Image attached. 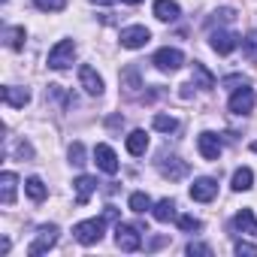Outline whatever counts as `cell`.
Masks as SVG:
<instances>
[{
  "instance_id": "cell-1",
  "label": "cell",
  "mask_w": 257,
  "mask_h": 257,
  "mask_svg": "<svg viewBox=\"0 0 257 257\" xmlns=\"http://www.w3.org/2000/svg\"><path fill=\"white\" fill-rule=\"evenodd\" d=\"M103 227H106V218H91V221H79L73 227V236L76 242L82 245H97L103 239Z\"/></svg>"
},
{
  "instance_id": "cell-2",
  "label": "cell",
  "mask_w": 257,
  "mask_h": 257,
  "mask_svg": "<svg viewBox=\"0 0 257 257\" xmlns=\"http://www.w3.org/2000/svg\"><path fill=\"white\" fill-rule=\"evenodd\" d=\"M115 245L121 251H140L143 248V230L134 227V224H121L118 221V227H115Z\"/></svg>"
},
{
  "instance_id": "cell-3",
  "label": "cell",
  "mask_w": 257,
  "mask_h": 257,
  "mask_svg": "<svg viewBox=\"0 0 257 257\" xmlns=\"http://www.w3.org/2000/svg\"><path fill=\"white\" fill-rule=\"evenodd\" d=\"M55 245H58V224H43V227L37 230V239L31 242L28 254H31V257H40V254H46V251L55 248Z\"/></svg>"
},
{
  "instance_id": "cell-4",
  "label": "cell",
  "mask_w": 257,
  "mask_h": 257,
  "mask_svg": "<svg viewBox=\"0 0 257 257\" xmlns=\"http://www.w3.org/2000/svg\"><path fill=\"white\" fill-rule=\"evenodd\" d=\"M76 58V43L73 40H61L52 52H49V67L52 70H67Z\"/></svg>"
},
{
  "instance_id": "cell-5",
  "label": "cell",
  "mask_w": 257,
  "mask_h": 257,
  "mask_svg": "<svg viewBox=\"0 0 257 257\" xmlns=\"http://www.w3.org/2000/svg\"><path fill=\"white\" fill-rule=\"evenodd\" d=\"M152 64L161 70V73H176L182 64H185V55L179 52V49H161V52H155V58H152Z\"/></svg>"
},
{
  "instance_id": "cell-6",
  "label": "cell",
  "mask_w": 257,
  "mask_h": 257,
  "mask_svg": "<svg viewBox=\"0 0 257 257\" xmlns=\"http://www.w3.org/2000/svg\"><path fill=\"white\" fill-rule=\"evenodd\" d=\"M239 40H242V37H236L233 31H224V28H218V31H212V37H209V46H212V52H218V55H230V52L239 46Z\"/></svg>"
},
{
  "instance_id": "cell-7",
  "label": "cell",
  "mask_w": 257,
  "mask_h": 257,
  "mask_svg": "<svg viewBox=\"0 0 257 257\" xmlns=\"http://www.w3.org/2000/svg\"><path fill=\"white\" fill-rule=\"evenodd\" d=\"M227 106H230V112H233V115H251V109H254V91H251L248 85L236 88Z\"/></svg>"
},
{
  "instance_id": "cell-8",
  "label": "cell",
  "mask_w": 257,
  "mask_h": 257,
  "mask_svg": "<svg viewBox=\"0 0 257 257\" xmlns=\"http://www.w3.org/2000/svg\"><path fill=\"white\" fill-rule=\"evenodd\" d=\"M149 40H152V31L143 28V25H134V28L121 31V46L124 49H143V46H149Z\"/></svg>"
},
{
  "instance_id": "cell-9",
  "label": "cell",
  "mask_w": 257,
  "mask_h": 257,
  "mask_svg": "<svg viewBox=\"0 0 257 257\" xmlns=\"http://www.w3.org/2000/svg\"><path fill=\"white\" fill-rule=\"evenodd\" d=\"M215 194H218V182H215L212 176H200V179H194V185H191V200H197V203H209V200H215Z\"/></svg>"
},
{
  "instance_id": "cell-10",
  "label": "cell",
  "mask_w": 257,
  "mask_h": 257,
  "mask_svg": "<svg viewBox=\"0 0 257 257\" xmlns=\"http://www.w3.org/2000/svg\"><path fill=\"white\" fill-rule=\"evenodd\" d=\"M158 167H161L164 179H170V182H179V179H185V176L191 173V167H188L182 158H161Z\"/></svg>"
},
{
  "instance_id": "cell-11",
  "label": "cell",
  "mask_w": 257,
  "mask_h": 257,
  "mask_svg": "<svg viewBox=\"0 0 257 257\" xmlns=\"http://www.w3.org/2000/svg\"><path fill=\"white\" fill-rule=\"evenodd\" d=\"M79 82H82V88L91 94V97H100L103 94V76L94 70V67H79Z\"/></svg>"
},
{
  "instance_id": "cell-12",
  "label": "cell",
  "mask_w": 257,
  "mask_h": 257,
  "mask_svg": "<svg viewBox=\"0 0 257 257\" xmlns=\"http://www.w3.org/2000/svg\"><path fill=\"white\" fill-rule=\"evenodd\" d=\"M197 149H200V155H203L206 161H218V158H221V137L206 131V134L197 137Z\"/></svg>"
},
{
  "instance_id": "cell-13",
  "label": "cell",
  "mask_w": 257,
  "mask_h": 257,
  "mask_svg": "<svg viewBox=\"0 0 257 257\" xmlns=\"http://www.w3.org/2000/svg\"><path fill=\"white\" fill-rule=\"evenodd\" d=\"M94 164H97V170H103L106 176H115L118 173V158H115V152L109 149V146H97L94 149Z\"/></svg>"
},
{
  "instance_id": "cell-14",
  "label": "cell",
  "mask_w": 257,
  "mask_h": 257,
  "mask_svg": "<svg viewBox=\"0 0 257 257\" xmlns=\"http://www.w3.org/2000/svg\"><path fill=\"white\" fill-rule=\"evenodd\" d=\"M121 88H124L127 97H137V94H140L143 79H140V67H137V64H131V67L121 70Z\"/></svg>"
},
{
  "instance_id": "cell-15",
  "label": "cell",
  "mask_w": 257,
  "mask_h": 257,
  "mask_svg": "<svg viewBox=\"0 0 257 257\" xmlns=\"http://www.w3.org/2000/svg\"><path fill=\"white\" fill-rule=\"evenodd\" d=\"M4 103L13 106V109H25L31 103V91L28 88H19V85H7L4 88Z\"/></svg>"
},
{
  "instance_id": "cell-16",
  "label": "cell",
  "mask_w": 257,
  "mask_h": 257,
  "mask_svg": "<svg viewBox=\"0 0 257 257\" xmlns=\"http://www.w3.org/2000/svg\"><path fill=\"white\" fill-rule=\"evenodd\" d=\"M236 233H245V236H257V218H254V212L251 209H242V212H236V218H233V224H230Z\"/></svg>"
},
{
  "instance_id": "cell-17",
  "label": "cell",
  "mask_w": 257,
  "mask_h": 257,
  "mask_svg": "<svg viewBox=\"0 0 257 257\" xmlns=\"http://www.w3.org/2000/svg\"><path fill=\"white\" fill-rule=\"evenodd\" d=\"M16 185H19V176L16 173H4V176H0V203H4V206H13L16 203Z\"/></svg>"
},
{
  "instance_id": "cell-18",
  "label": "cell",
  "mask_w": 257,
  "mask_h": 257,
  "mask_svg": "<svg viewBox=\"0 0 257 257\" xmlns=\"http://www.w3.org/2000/svg\"><path fill=\"white\" fill-rule=\"evenodd\" d=\"M73 188H76V203L85 206V203L91 200V194L97 191V179H94V176H79V179L73 182Z\"/></svg>"
},
{
  "instance_id": "cell-19",
  "label": "cell",
  "mask_w": 257,
  "mask_h": 257,
  "mask_svg": "<svg viewBox=\"0 0 257 257\" xmlns=\"http://www.w3.org/2000/svg\"><path fill=\"white\" fill-rule=\"evenodd\" d=\"M182 16V7L176 4V0H155V19L161 22H176Z\"/></svg>"
},
{
  "instance_id": "cell-20",
  "label": "cell",
  "mask_w": 257,
  "mask_h": 257,
  "mask_svg": "<svg viewBox=\"0 0 257 257\" xmlns=\"http://www.w3.org/2000/svg\"><path fill=\"white\" fill-rule=\"evenodd\" d=\"M152 215H155V221H161V224L173 221V218H176V200H170V197L158 200V203L152 206Z\"/></svg>"
},
{
  "instance_id": "cell-21",
  "label": "cell",
  "mask_w": 257,
  "mask_h": 257,
  "mask_svg": "<svg viewBox=\"0 0 257 257\" xmlns=\"http://www.w3.org/2000/svg\"><path fill=\"white\" fill-rule=\"evenodd\" d=\"M191 82H194L197 88H203V91H212V88H215V76H212V73L206 70V64H200V61L194 64V76H191Z\"/></svg>"
},
{
  "instance_id": "cell-22",
  "label": "cell",
  "mask_w": 257,
  "mask_h": 257,
  "mask_svg": "<svg viewBox=\"0 0 257 257\" xmlns=\"http://www.w3.org/2000/svg\"><path fill=\"white\" fill-rule=\"evenodd\" d=\"M127 152H131L134 158H140V155H146V149H149V137H146V131H134L131 137H127Z\"/></svg>"
},
{
  "instance_id": "cell-23",
  "label": "cell",
  "mask_w": 257,
  "mask_h": 257,
  "mask_svg": "<svg viewBox=\"0 0 257 257\" xmlns=\"http://www.w3.org/2000/svg\"><path fill=\"white\" fill-rule=\"evenodd\" d=\"M25 191H28V197H31L34 203H43V200L49 197V188L43 185V179H40V176H31V179L25 182Z\"/></svg>"
},
{
  "instance_id": "cell-24",
  "label": "cell",
  "mask_w": 257,
  "mask_h": 257,
  "mask_svg": "<svg viewBox=\"0 0 257 257\" xmlns=\"http://www.w3.org/2000/svg\"><path fill=\"white\" fill-rule=\"evenodd\" d=\"M127 206H131V212L143 215V212H149L155 203H152V197H149L146 191H134V194H131V200H127Z\"/></svg>"
},
{
  "instance_id": "cell-25",
  "label": "cell",
  "mask_w": 257,
  "mask_h": 257,
  "mask_svg": "<svg viewBox=\"0 0 257 257\" xmlns=\"http://www.w3.org/2000/svg\"><path fill=\"white\" fill-rule=\"evenodd\" d=\"M254 185V173H251V167H239L236 173H233V191H248Z\"/></svg>"
},
{
  "instance_id": "cell-26",
  "label": "cell",
  "mask_w": 257,
  "mask_h": 257,
  "mask_svg": "<svg viewBox=\"0 0 257 257\" xmlns=\"http://www.w3.org/2000/svg\"><path fill=\"white\" fill-rule=\"evenodd\" d=\"M4 40L13 52H22L25 49V28H7L4 31Z\"/></svg>"
},
{
  "instance_id": "cell-27",
  "label": "cell",
  "mask_w": 257,
  "mask_h": 257,
  "mask_svg": "<svg viewBox=\"0 0 257 257\" xmlns=\"http://www.w3.org/2000/svg\"><path fill=\"white\" fill-rule=\"evenodd\" d=\"M155 131H161V134H176L179 131V121L173 118V115H155Z\"/></svg>"
},
{
  "instance_id": "cell-28",
  "label": "cell",
  "mask_w": 257,
  "mask_h": 257,
  "mask_svg": "<svg viewBox=\"0 0 257 257\" xmlns=\"http://www.w3.org/2000/svg\"><path fill=\"white\" fill-rule=\"evenodd\" d=\"M242 55H245L251 64H257V31H251V34L242 40Z\"/></svg>"
},
{
  "instance_id": "cell-29",
  "label": "cell",
  "mask_w": 257,
  "mask_h": 257,
  "mask_svg": "<svg viewBox=\"0 0 257 257\" xmlns=\"http://www.w3.org/2000/svg\"><path fill=\"white\" fill-rule=\"evenodd\" d=\"M236 19V10H230V7H221V10H215L212 13V19H209V25L215 28V25H230Z\"/></svg>"
},
{
  "instance_id": "cell-30",
  "label": "cell",
  "mask_w": 257,
  "mask_h": 257,
  "mask_svg": "<svg viewBox=\"0 0 257 257\" xmlns=\"http://www.w3.org/2000/svg\"><path fill=\"white\" fill-rule=\"evenodd\" d=\"M179 230H185V233H197V230H203V221L194 218V215H179Z\"/></svg>"
},
{
  "instance_id": "cell-31",
  "label": "cell",
  "mask_w": 257,
  "mask_h": 257,
  "mask_svg": "<svg viewBox=\"0 0 257 257\" xmlns=\"http://www.w3.org/2000/svg\"><path fill=\"white\" fill-rule=\"evenodd\" d=\"M34 7L43 13H61L67 7V0H34Z\"/></svg>"
},
{
  "instance_id": "cell-32",
  "label": "cell",
  "mask_w": 257,
  "mask_h": 257,
  "mask_svg": "<svg viewBox=\"0 0 257 257\" xmlns=\"http://www.w3.org/2000/svg\"><path fill=\"white\" fill-rule=\"evenodd\" d=\"M70 164H73V167H82V164H85V146H82V143H73V146H70Z\"/></svg>"
},
{
  "instance_id": "cell-33",
  "label": "cell",
  "mask_w": 257,
  "mask_h": 257,
  "mask_svg": "<svg viewBox=\"0 0 257 257\" xmlns=\"http://www.w3.org/2000/svg\"><path fill=\"white\" fill-rule=\"evenodd\" d=\"M233 251H236V254H257V245H251V242H245V239H236Z\"/></svg>"
},
{
  "instance_id": "cell-34",
  "label": "cell",
  "mask_w": 257,
  "mask_h": 257,
  "mask_svg": "<svg viewBox=\"0 0 257 257\" xmlns=\"http://www.w3.org/2000/svg\"><path fill=\"white\" fill-rule=\"evenodd\" d=\"M16 155H19V158H25V161H31V158H34V149H31V143H28V140H22V143L16 146Z\"/></svg>"
},
{
  "instance_id": "cell-35",
  "label": "cell",
  "mask_w": 257,
  "mask_h": 257,
  "mask_svg": "<svg viewBox=\"0 0 257 257\" xmlns=\"http://www.w3.org/2000/svg\"><path fill=\"white\" fill-rule=\"evenodd\" d=\"M185 251H188V254H212V248H209V245H200V242H191Z\"/></svg>"
},
{
  "instance_id": "cell-36",
  "label": "cell",
  "mask_w": 257,
  "mask_h": 257,
  "mask_svg": "<svg viewBox=\"0 0 257 257\" xmlns=\"http://www.w3.org/2000/svg\"><path fill=\"white\" fill-rule=\"evenodd\" d=\"M221 85H227V88H230V85H245V79H242V76H227Z\"/></svg>"
},
{
  "instance_id": "cell-37",
  "label": "cell",
  "mask_w": 257,
  "mask_h": 257,
  "mask_svg": "<svg viewBox=\"0 0 257 257\" xmlns=\"http://www.w3.org/2000/svg\"><path fill=\"white\" fill-rule=\"evenodd\" d=\"M103 218H106V221H118V209H115V206H106Z\"/></svg>"
},
{
  "instance_id": "cell-38",
  "label": "cell",
  "mask_w": 257,
  "mask_h": 257,
  "mask_svg": "<svg viewBox=\"0 0 257 257\" xmlns=\"http://www.w3.org/2000/svg\"><path fill=\"white\" fill-rule=\"evenodd\" d=\"M91 4H97V7H109V4H115V0H91Z\"/></svg>"
},
{
  "instance_id": "cell-39",
  "label": "cell",
  "mask_w": 257,
  "mask_h": 257,
  "mask_svg": "<svg viewBox=\"0 0 257 257\" xmlns=\"http://www.w3.org/2000/svg\"><path fill=\"white\" fill-rule=\"evenodd\" d=\"M121 4H131V7H137V4H143V0H121Z\"/></svg>"
},
{
  "instance_id": "cell-40",
  "label": "cell",
  "mask_w": 257,
  "mask_h": 257,
  "mask_svg": "<svg viewBox=\"0 0 257 257\" xmlns=\"http://www.w3.org/2000/svg\"><path fill=\"white\" fill-rule=\"evenodd\" d=\"M251 149H254V152H257V143H254V146H251Z\"/></svg>"
},
{
  "instance_id": "cell-41",
  "label": "cell",
  "mask_w": 257,
  "mask_h": 257,
  "mask_svg": "<svg viewBox=\"0 0 257 257\" xmlns=\"http://www.w3.org/2000/svg\"><path fill=\"white\" fill-rule=\"evenodd\" d=\"M4 4H7V0H4Z\"/></svg>"
}]
</instances>
